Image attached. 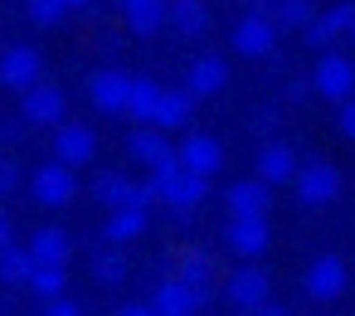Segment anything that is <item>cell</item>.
<instances>
[{
    "label": "cell",
    "instance_id": "6da1fadb",
    "mask_svg": "<svg viewBox=\"0 0 355 316\" xmlns=\"http://www.w3.org/2000/svg\"><path fill=\"white\" fill-rule=\"evenodd\" d=\"M151 185H156L161 204H171V209H195V204H205V195H209V180L195 175V170H185L180 161L151 170Z\"/></svg>",
    "mask_w": 355,
    "mask_h": 316
},
{
    "label": "cell",
    "instance_id": "7a4b0ae2",
    "mask_svg": "<svg viewBox=\"0 0 355 316\" xmlns=\"http://www.w3.org/2000/svg\"><path fill=\"white\" fill-rule=\"evenodd\" d=\"M311 93H321L326 103H345V98L355 93V59L321 49V59H316V69H311Z\"/></svg>",
    "mask_w": 355,
    "mask_h": 316
},
{
    "label": "cell",
    "instance_id": "3957f363",
    "mask_svg": "<svg viewBox=\"0 0 355 316\" xmlns=\"http://www.w3.org/2000/svg\"><path fill=\"white\" fill-rule=\"evenodd\" d=\"M30 195H35V204H44V209H64V204H73V195H78V175H73V166H64V161L40 166L35 180H30Z\"/></svg>",
    "mask_w": 355,
    "mask_h": 316
},
{
    "label": "cell",
    "instance_id": "277c9868",
    "mask_svg": "<svg viewBox=\"0 0 355 316\" xmlns=\"http://www.w3.org/2000/svg\"><path fill=\"white\" fill-rule=\"evenodd\" d=\"M292 190H297V200H302V204L321 209V204H331V200L340 195V170H336V166H326V161H306V166H297Z\"/></svg>",
    "mask_w": 355,
    "mask_h": 316
},
{
    "label": "cell",
    "instance_id": "5b68a950",
    "mask_svg": "<svg viewBox=\"0 0 355 316\" xmlns=\"http://www.w3.org/2000/svg\"><path fill=\"white\" fill-rule=\"evenodd\" d=\"M64 112H69V98H64V88H54V83H35V88H25L20 93V117L30 122V127H59L64 122Z\"/></svg>",
    "mask_w": 355,
    "mask_h": 316
},
{
    "label": "cell",
    "instance_id": "8992f818",
    "mask_svg": "<svg viewBox=\"0 0 355 316\" xmlns=\"http://www.w3.org/2000/svg\"><path fill=\"white\" fill-rule=\"evenodd\" d=\"M44 78V54L30 49V44H15L0 54V88H10V93H25Z\"/></svg>",
    "mask_w": 355,
    "mask_h": 316
},
{
    "label": "cell",
    "instance_id": "52a82bcc",
    "mask_svg": "<svg viewBox=\"0 0 355 316\" xmlns=\"http://www.w3.org/2000/svg\"><path fill=\"white\" fill-rule=\"evenodd\" d=\"M88 98H93L98 112H107V117H127L132 73H122V69H98V73L88 78Z\"/></svg>",
    "mask_w": 355,
    "mask_h": 316
},
{
    "label": "cell",
    "instance_id": "ba28073f",
    "mask_svg": "<svg viewBox=\"0 0 355 316\" xmlns=\"http://www.w3.org/2000/svg\"><path fill=\"white\" fill-rule=\"evenodd\" d=\"M345 282H350L345 258L321 253V258H311V263H306V297H311V301H336V297L345 292Z\"/></svg>",
    "mask_w": 355,
    "mask_h": 316
},
{
    "label": "cell",
    "instance_id": "9c48e42d",
    "mask_svg": "<svg viewBox=\"0 0 355 316\" xmlns=\"http://www.w3.org/2000/svg\"><path fill=\"white\" fill-rule=\"evenodd\" d=\"M151 306H156V316H200L209 306V292H200V287H190L180 277H166L151 292Z\"/></svg>",
    "mask_w": 355,
    "mask_h": 316
},
{
    "label": "cell",
    "instance_id": "30bf717a",
    "mask_svg": "<svg viewBox=\"0 0 355 316\" xmlns=\"http://www.w3.org/2000/svg\"><path fill=\"white\" fill-rule=\"evenodd\" d=\"M224 238H229V248H234L239 258H258V253H268V243H272L268 214H229Z\"/></svg>",
    "mask_w": 355,
    "mask_h": 316
},
{
    "label": "cell",
    "instance_id": "8fae6325",
    "mask_svg": "<svg viewBox=\"0 0 355 316\" xmlns=\"http://www.w3.org/2000/svg\"><path fill=\"white\" fill-rule=\"evenodd\" d=\"M98 156V137H93V127H83V122H59L54 127V161H64V166H88Z\"/></svg>",
    "mask_w": 355,
    "mask_h": 316
},
{
    "label": "cell",
    "instance_id": "7c38bea8",
    "mask_svg": "<svg viewBox=\"0 0 355 316\" xmlns=\"http://www.w3.org/2000/svg\"><path fill=\"white\" fill-rule=\"evenodd\" d=\"M175 161L185 166V170H195V175H219V166H224V146H219V137H209V132H190L180 146H175Z\"/></svg>",
    "mask_w": 355,
    "mask_h": 316
},
{
    "label": "cell",
    "instance_id": "4fadbf2b",
    "mask_svg": "<svg viewBox=\"0 0 355 316\" xmlns=\"http://www.w3.org/2000/svg\"><path fill=\"white\" fill-rule=\"evenodd\" d=\"M234 49L243 54V59H268L272 49H277V25L268 20V15H243L239 25H234Z\"/></svg>",
    "mask_w": 355,
    "mask_h": 316
},
{
    "label": "cell",
    "instance_id": "5bb4252c",
    "mask_svg": "<svg viewBox=\"0 0 355 316\" xmlns=\"http://www.w3.org/2000/svg\"><path fill=\"white\" fill-rule=\"evenodd\" d=\"M127 156L137 161V166H146V170H161V166H171L175 161V146H171V137L161 132V127H137L132 137H127Z\"/></svg>",
    "mask_w": 355,
    "mask_h": 316
},
{
    "label": "cell",
    "instance_id": "9a60e30c",
    "mask_svg": "<svg viewBox=\"0 0 355 316\" xmlns=\"http://www.w3.org/2000/svg\"><path fill=\"white\" fill-rule=\"evenodd\" d=\"M350 20H355V6H350V0H340V6L311 15V25H306V44H311V49H331L336 40L350 35Z\"/></svg>",
    "mask_w": 355,
    "mask_h": 316
},
{
    "label": "cell",
    "instance_id": "2e32d148",
    "mask_svg": "<svg viewBox=\"0 0 355 316\" xmlns=\"http://www.w3.org/2000/svg\"><path fill=\"white\" fill-rule=\"evenodd\" d=\"M224 297H229L234 306L253 311V306H263V301L272 297V282H268V272H263V267H239V272L224 282Z\"/></svg>",
    "mask_w": 355,
    "mask_h": 316
},
{
    "label": "cell",
    "instance_id": "e0dca14e",
    "mask_svg": "<svg viewBox=\"0 0 355 316\" xmlns=\"http://www.w3.org/2000/svg\"><path fill=\"white\" fill-rule=\"evenodd\" d=\"M122 15H127V30L137 40H151L166 30V15H171V0H122Z\"/></svg>",
    "mask_w": 355,
    "mask_h": 316
},
{
    "label": "cell",
    "instance_id": "ac0fdd59",
    "mask_svg": "<svg viewBox=\"0 0 355 316\" xmlns=\"http://www.w3.org/2000/svg\"><path fill=\"white\" fill-rule=\"evenodd\" d=\"M30 258L44 263V267H69V258H73V238H69L59 224H44V229H35V238H30Z\"/></svg>",
    "mask_w": 355,
    "mask_h": 316
},
{
    "label": "cell",
    "instance_id": "d6986e66",
    "mask_svg": "<svg viewBox=\"0 0 355 316\" xmlns=\"http://www.w3.org/2000/svg\"><path fill=\"white\" fill-rule=\"evenodd\" d=\"M224 83H229V64L214 59V54L195 59L190 73H185V93L190 98H214V93H224Z\"/></svg>",
    "mask_w": 355,
    "mask_h": 316
},
{
    "label": "cell",
    "instance_id": "ffe728a7",
    "mask_svg": "<svg viewBox=\"0 0 355 316\" xmlns=\"http://www.w3.org/2000/svg\"><path fill=\"white\" fill-rule=\"evenodd\" d=\"M297 151L287 146V141H268L263 151H258V180H268V185H287L292 175H297Z\"/></svg>",
    "mask_w": 355,
    "mask_h": 316
},
{
    "label": "cell",
    "instance_id": "44dd1931",
    "mask_svg": "<svg viewBox=\"0 0 355 316\" xmlns=\"http://www.w3.org/2000/svg\"><path fill=\"white\" fill-rule=\"evenodd\" d=\"M224 204H229V214H268L272 190H268V180H234L224 190Z\"/></svg>",
    "mask_w": 355,
    "mask_h": 316
},
{
    "label": "cell",
    "instance_id": "7402d4cb",
    "mask_svg": "<svg viewBox=\"0 0 355 316\" xmlns=\"http://www.w3.org/2000/svg\"><path fill=\"white\" fill-rule=\"evenodd\" d=\"M195 117V98L185 93V88H161V103H156V117H151V127H161V132H180L185 122Z\"/></svg>",
    "mask_w": 355,
    "mask_h": 316
},
{
    "label": "cell",
    "instance_id": "603a6c76",
    "mask_svg": "<svg viewBox=\"0 0 355 316\" xmlns=\"http://www.w3.org/2000/svg\"><path fill=\"white\" fill-rule=\"evenodd\" d=\"M166 25H171L180 40H200V35L209 30V6H205V0H171Z\"/></svg>",
    "mask_w": 355,
    "mask_h": 316
},
{
    "label": "cell",
    "instance_id": "cb8c5ba5",
    "mask_svg": "<svg viewBox=\"0 0 355 316\" xmlns=\"http://www.w3.org/2000/svg\"><path fill=\"white\" fill-rule=\"evenodd\" d=\"M146 224H151V219H146V209L122 204V209H112V214H107V229H103V234H107V243H117V248H122V243L141 238V234H146Z\"/></svg>",
    "mask_w": 355,
    "mask_h": 316
},
{
    "label": "cell",
    "instance_id": "d4e9b609",
    "mask_svg": "<svg viewBox=\"0 0 355 316\" xmlns=\"http://www.w3.org/2000/svg\"><path fill=\"white\" fill-rule=\"evenodd\" d=\"M132 195H137V180H127L122 170H103L93 180V200L103 209H122V204H132Z\"/></svg>",
    "mask_w": 355,
    "mask_h": 316
},
{
    "label": "cell",
    "instance_id": "484cf974",
    "mask_svg": "<svg viewBox=\"0 0 355 316\" xmlns=\"http://www.w3.org/2000/svg\"><path fill=\"white\" fill-rule=\"evenodd\" d=\"M258 15H268L277 30H282V25H287V30H306L311 15H316V6H311V0H268Z\"/></svg>",
    "mask_w": 355,
    "mask_h": 316
},
{
    "label": "cell",
    "instance_id": "4316f807",
    "mask_svg": "<svg viewBox=\"0 0 355 316\" xmlns=\"http://www.w3.org/2000/svg\"><path fill=\"white\" fill-rule=\"evenodd\" d=\"M175 277H180V282H190V287H200V292H214V258H209L205 248H185V253H180Z\"/></svg>",
    "mask_w": 355,
    "mask_h": 316
},
{
    "label": "cell",
    "instance_id": "83f0119b",
    "mask_svg": "<svg viewBox=\"0 0 355 316\" xmlns=\"http://www.w3.org/2000/svg\"><path fill=\"white\" fill-rule=\"evenodd\" d=\"M156 103H161V83L156 78H132V98H127V117L137 127H146L156 117Z\"/></svg>",
    "mask_w": 355,
    "mask_h": 316
},
{
    "label": "cell",
    "instance_id": "f1b7e54d",
    "mask_svg": "<svg viewBox=\"0 0 355 316\" xmlns=\"http://www.w3.org/2000/svg\"><path fill=\"white\" fill-rule=\"evenodd\" d=\"M127 267H132V263H127V253H122L117 243H107V248L93 253V277H98L103 287H122V282H127Z\"/></svg>",
    "mask_w": 355,
    "mask_h": 316
},
{
    "label": "cell",
    "instance_id": "f546056e",
    "mask_svg": "<svg viewBox=\"0 0 355 316\" xmlns=\"http://www.w3.org/2000/svg\"><path fill=\"white\" fill-rule=\"evenodd\" d=\"M30 272H35V258H30V248H0V282L6 287H20V282H30Z\"/></svg>",
    "mask_w": 355,
    "mask_h": 316
},
{
    "label": "cell",
    "instance_id": "4dcf8cb0",
    "mask_svg": "<svg viewBox=\"0 0 355 316\" xmlns=\"http://www.w3.org/2000/svg\"><path fill=\"white\" fill-rule=\"evenodd\" d=\"M25 287H30L35 297L54 301V297H64V287H69V267H44V263H35V272H30Z\"/></svg>",
    "mask_w": 355,
    "mask_h": 316
},
{
    "label": "cell",
    "instance_id": "1f68e13d",
    "mask_svg": "<svg viewBox=\"0 0 355 316\" xmlns=\"http://www.w3.org/2000/svg\"><path fill=\"white\" fill-rule=\"evenodd\" d=\"M25 10H30V20H35V25H59V20L69 15L64 0H25Z\"/></svg>",
    "mask_w": 355,
    "mask_h": 316
},
{
    "label": "cell",
    "instance_id": "d6a6232c",
    "mask_svg": "<svg viewBox=\"0 0 355 316\" xmlns=\"http://www.w3.org/2000/svg\"><path fill=\"white\" fill-rule=\"evenodd\" d=\"M20 190V166L15 161H0V200Z\"/></svg>",
    "mask_w": 355,
    "mask_h": 316
},
{
    "label": "cell",
    "instance_id": "836d02e7",
    "mask_svg": "<svg viewBox=\"0 0 355 316\" xmlns=\"http://www.w3.org/2000/svg\"><path fill=\"white\" fill-rule=\"evenodd\" d=\"M336 122H340V137H345V141H355V93L340 103V117H336Z\"/></svg>",
    "mask_w": 355,
    "mask_h": 316
},
{
    "label": "cell",
    "instance_id": "e575fe53",
    "mask_svg": "<svg viewBox=\"0 0 355 316\" xmlns=\"http://www.w3.org/2000/svg\"><path fill=\"white\" fill-rule=\"evenodd\" d=\"M44 316H83V311H78V306H73L69 297H54V301L44 306Z\"/></svg>",
    "mask_w": 355,
    "mask_h": 316
},
{
    "label": "cell",
    "instance_id": "d590c367",
    "mask_svg": "<svg viewBox=\"0 0 355 316\" xmlns=\"http://www.w3.org/2000/svg\"><path fill=\"white\" fill-rule=\"evenodd\" d=\"M10 243H15V219L0 209V248H10Z\"/></svg>",
    "mask_w": 355,
    "mask_h": 316
},
{
    "label": "cell",
    "instance_id": "8d00e7d4",
    "mask_svg": "<svg viewBox=\"0 0 355 316\" xmlns=\"http://www.w3.org/2000/svg\"><path fill=\"white\" fill-rule=\"evenodd\" d=\"M117 316H156V306H151V301H132V306H122Z\"/></svg>",
    "mask_w": 355,
    "mask_h": 316
},
{
    "label": "cell",
    "instance_id": "74e56055",
    "mask_svg": "<svg viewBox=\"0 0 355 316\" xmlns=\"http://www.w3.org/2000/svg\"><path fill=\"white\" fill-rule=\"evenodd\" d=\"M243 316H287V311H282V306H268V301H263V306H253V311H243Z\"/></svg>",
    "mask_w": 355,
    "mask_h": 316
},
{
    "label": "cell",
    "instance_id": "f35d334b",
    "mask_svg": "<svg viewBox=\"0 0 355 316\" xmlns=\"http://www.w3.org/2000/svg\"><path fill=\"white\" fill-rule=\"evenodd\" d=\"M64 6H69V10H88V6H93V0H64Z\"/></svg>",
    "mask_w": 355,
    "mask_h": 316
},
{
    "label": "cell",
    "instance_id": "ab89813d",
    "mask_svg": "<svg viewBox=\"0 0 355 316\" xmlns=\"http://www.w3.org/2000/svg\"><path fill=\"white\" fill-rule=\"evenodd\" d=\"M345 40H355V20H350V35H345Z\"/></svg>",
    "mask_w": 355,
    "mask_h": 316
}]
</instances>
